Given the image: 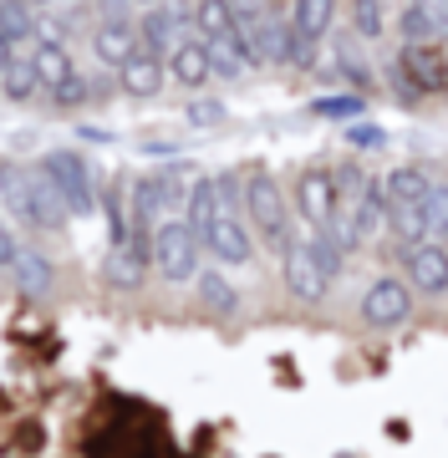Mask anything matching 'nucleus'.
Masks as SVG:
<instances>
[{"label": "nucleus", "mask_w": 448, "mask_h": 458, "mask_svg": "<svg viewBox=\"0 0 448 458\" xmlns=\"http://www.w3.org/2000/svg\"><path fill=\"white\" fill-rule=\"evenodd\" d=\"M148 260H153V270H158L164 280H173V285H183V280H199L204 240L183 225V219H164V225L148 234Z\"/></svg>", "instance_id": "nucleus-1"}, {"label": "nucleus", "mask_w": 448, "mask_h": 458, "mask_svg": "<svg viewBox=\"0 0 448 458\" xmlns=\"http://www.w3.org/2000/svg\"><path fill=\"white\" fill-rule=\"evenodd\" d=\"M245 214H249V225L260 229V240H266L275 255H285V250L296 245V229H291V214H285V194H281V183H275V174H249L245 183Z\"/></svg>", "instance_id": "nucleus-2"}, {"label": "nucleus", "mask_w": 448, "mask_h": 458, "mask_svg": "<svg viewBox=\"0 0 448 458\" xmlns=\"http://www.w3.org/2000/svg\"><path fill=\"white\" fill-rule=\"evenodd\" d=\"M41 174L56 183V194L67 204V214H92L97 209V189H92V164L77 148H51L41 158Z\"/></svg>", "instance_id": "nucleus-3"}, {"label": "nucleus", "mask_w": 448, "mask_h": 458, "mask_svg": "<svg viewBox=\"0 0 448 458\" xmlns=\"http://www.w3.org/2000/svg\"><path fill=\"white\" fill-rule=\"evenodd\" d=\"M357 311H362L367 327H377V331L402 327V321L413 316V285H408V280H398V276H377V280L362 291Z\"/></svg>", "instance_id": "nucleus-4"}, {"label": "nucleus", "mask_w": 448, "mask_h": 458, "mask_svg": "<svg viewBox=\"0 0 448 458\" xmlns=\"http://www.w3.org/2000/svg\"><path fill=\"white\" fill-rule=\"evenodd\" d=\"M393 26H398L402 47H438L448 41V0H402Z\"/></svg>", "instance_id": "nucleus-5"}, {"label": "nucleus", "mask_w": 448, "mask_h": 458, "mask_svg": "<svg viewBox=\"0 0 448 458\" xmlns=\"http://www.w3.org/2000/svg\"><path fill=\"white\" fill-rule=\"evenodd\" d=\"M296 204H300V219L311 229H326L332 225L336 204H342V183H336L332 168H306L296 183Z\"/></svg>", "instance_id": "nucleus-6"}, {"label": "nucleus", "mask_w": 448, "mask_h": 458, "mask_svg": "<svg viewBox=\"0 0 448 458\" xmlns=\"http://www.w3.org/2000/svg\"><path fill=\"white\" fill-rule=\"evenodd\" d=\"M281 276H285V291L296 295V301H321L326 285H332V276L316 265V255H311L306 240H296V245L281 255Z\"/></svg>", "instance_id": "nucleus-7"}, {"label": "nucleus", "mask_w": 448, "mask_h": 458, "mask_svg": "<svg viewBox=\"0 0 448 458\" xmlns=\"http://www.w3.org/2000/svg\"><path fill=\"white\" fill-rule=\"evenodd\" d=\"M402 260H408V285L418 295H448V245L423 240V245L402 250Z\"/></svg>", "instance_id": "nucleus-8"}, {"label": "nucleus", "mask_w": 448, "mask_h": 458, "mask_svg": "<svg viewBox=\"0 0 448 458\" xmlns=\"http://www.w3.org/2000/svg\"><path fill=\"white\" fill-rule=\"evenodd\" d=\"M204 250H209L219 265H249V260H255V234L245 229V219L219 214L215 225L204 229Z\"/></svg>", "instance_id": "nucleus-9"}, {"label": "nucleus", "mask_w": 448, "mask_h": 458, "mask_svg": "<svg viewBox=\"0 0 448 458\" xmlns=\"http://www.w3.org/2000/svg\"><path fill=\"white\" fill-rule=\"evenodd\" d=\"M428 194H433V174L423 164H402V168H393V174L382 179L387 209H413V204H423Z\"/></svg>", "instance_id": "nucleus-10"}, {"label": "nucleus", "mask_w": 448, "mask_h": 458, "mask_svg": "<svg viewBox=\"0 0 448 458\" xmlns=\"http://www.w3.org/2000/svg\"><path fill=\"white\" fill-rule=\"evenodd\" d=\"M92 51H97L102 66H113V72H117V66L138 51V26L128 16H123V21H102L97 31H92Z\"/></svg>", "instance_id": "nucleus-11"}, {"label": "nucleus", "mask_w": 448, "mask_h": 458, "mask_svg": "<svg viewBox=\"0 0 448 458\" xmlns=\"http://www.w3.org/2000/svg\"><path fill=\"white\" fill-rule=\"evenodd\" d=\"M0 199L21 225L36 229V174H26L21 164H0Z\"/></svg>", "instance_id": "nucleus-12"}, {"label": "nucleus", "mask_w": 448, "mask_h": 458, "mask_svg": "<svg viewBox=\"0 0 448 458\" xmlns=\"http://www.w3.org/2000/svg\"><path fill=\"white\" fill-rule=\"evenodd\" d=\"M117 77H123V92H133V98H158L164 92V62L143 47L117 66Z\"/></svg>", "instance_id": "nucleus-13"}, {"label": "nucleus", "mask_w": 448, "mask_h": 458, "mask_svg": "<svg viewBox=\"0 0 448 458\" xmlns=\"http://www.w3.org/2000/svg\"><path fill=\"white\" fill-rule=\"evenodd\" d=\"M209 47V72L215 77H224V82H234V77H245V72H255V56H249V47L240 41V36H215V41H204Z\"/></svg>", "instance_id": "nucleus-14"}, {"label": "nucleus", "mask_w": 448, "mask_h": 458, "mask_svg": "<svg viewBox=\"0 0 448 458\" xmlns=\"http://www.w3.org/2000/svg\"><path fill=\"white\" fill-rule=\"evenodd\" d=\"M168 72H173V82H183V87H204L215 77V72H209V47H204L199 36L179 41V51L168 56Z\"/></svg>", "instance_id": "nucleus-15"}, {"label": "nucleus", "mask_w": 448, "mask_h": 458, "mask_svg": "<svg viewBox=\"0 0 448 458\" xmlns=\"http://www.w3.org/2000/svg\"><path fill=\"white\" fill-rule=\"evenodd\" d=\"M31 66H36V77H41V92H56V87L67 82V77H77V66H72V51L62 47V41H36Z\"/></svg>", "instance_id": "nucleus-16"}, {"label": "nucleus", "mask_w": 448, "mask_h": 458, "mask_svg": "<svg viewBox=\"0 0 448 458\" xmlns=\"http://www.w3.org/2000/svg\"><path fill=\"white\" fill-rule=\"evenodd\" d=\"M219 219V194H215V174H204V179L189 183V199H183V225L194 229L204 240V229Z\"/></svg>", "instance_id": "nucleus-17"}, {"label": "nucleus", "mask_w": 448, "mask_h": 458, "mask_svg": "<svg viewBox=\"0 0 448 458\" xmlns=\"http://www.w3.org/2000/svg\"><path fill=\"white\" fill-rule=\"evenodd\" d=\"M189 26H194V36H199V41L230 36V31H234V0H194Z\"/></svg>", "instance_id": "nucleus-18"}, {"label": "nucleus", "mask_w": 448, "mask_h": 458, "mask_svg": "<svg viewBox=\"0 0 448 458\" xmlns=\"http://www.w3.org/2000/svg\"><path fill=\"white\" fill-rule=\"evenodd\" d=\"M285 21H291L300 36L326 41V31H332V21H336V0H291V16Z\"/></svg>", "instance_id": "nucleus-19"}, {"label": "nucleus", "mask_w": 448, "mask_h": 458, "mask_svg": "<svg viewBox=\"0 0 448 458\" xmlns=\"http://www.w3.org/2000/svg\"><path fill=\"white\" fill-rule=\"evenodd\" d=\"M194 285H199V301H204V311H209V316H234V311H240V291H234L219 270H199Z\"/></svg>", "instance_id": "nucleus-20"}, {"label": "nucleus", "mask_w": 448, "mask_h": 458, "mask_svg": "<svg viewBox=\"0 0 448 458\" xmlns=\"http://www.w3.org/2000/svg\"><path fill=\"white\" fill-rule=\"evenodd\" d=\"M143 240H133V245H113V255H107V280L113 285H138L143 280Z\"/></svg>", "instance_id": "nucleus-21"}, {"label": "nucleus", "mask_w": 448, "mask_h": 458, "mask_svg": "<svg viewBox=\"0 0 448 458\" xmlns=\"http://www.w3.org/2000/svg\"><path fill=\"white\" fill-rule=\"evenodd\" d=\"M316 47L321 41H311V36H300L291 21H281V66H296V72H311L321 56H316Z\"/></svg>", "instance_id": "nucleus-22"}, {"label": "nucleus", "mask_w": 448, "mask_h": 458, "mask_svg": "<svg viewBox=\"0 0 448 458\" xmlns=\"http://www.w3.org/2000/svg\"><path fill=\"white\" fill-rule=\"evenodd\" d=\"M387 229L398 234L402 250H413V245H423V240H433L428 219H423V204H413V209H387Z\"/></svg>", "instance_id": "nucleus-23"}, {"label": "nucleus", "mask_w": 448, "mask_h": 458, "mask_svg": "<svg viewBox=\"0 0 448 458\" xmlns=\"http://www.w3.org/2000/svg\"><path fill=\"white\" fill-rule=\"evenodd\" d=\"M0 92H5L11 102H31L36 92H41V77H36L31 56H21V62L5 66V77H0Z\"/></svg>", "instance_id": "nucleus-24"}, {"label": "nucleus", "mask_w": 448, "mask_h": 458, "mask_svg": "<svg viewBox=\"0 0 448 458\" xmlns=\"http://www.w3.org/2000/svg\"><path fill=\"white\" fill-rule=\"evenodd\" d=\"M351 31H357V41H377L387 31V5L382 0H351Z\"/></svg>", "instance_id": "nucleus-25"}, {"label": "nucleus", "mask_w": 448, "mask_h": 458, "mask_svg": "<svg viewBox=\"0 0 448 458\" xmlns=\"http://www.w3.org/2000/svg\"><path fill=\"white\" fill-rule=\"evenodd\" d=\"M16 285H21V295H46V291H51V265L41 260V255H26V250H21Z\"/></svg>", "instance_id": "nucleus-26"}, {"label": "nucleus", "mask_w": 448, "mask_h": 458, "mask_svg": "<svg viewBox=\"0 0 448 458\" xmlns=\"http://www.w3.org/2000/svg\"><path fill=\"white\" fill-rule=\"evenodd\" d=\"M306 245H311V255H316V265H321V270H326V276H342V265H347V250L336 245L332 240V229H311V234H306Z\"/></svg>", "instance_id": "nucleus-27"}, {"label": "nucleus", "mask_w": 448, "mask_h": 458, "mask_svg": "<svg viewBox=\"0 0 448 458\" xmlns=\"http://www.w3.org/2000/svg\"><path fill=\"white\" fill-rule=\"evenodd\" d=\"M423 219H428L433 240H438V234H448V183H433V194L423 199Z\"/></svg>", "instance_id": "nucleus-28"}, {"label": "nucleus", "mask_w": 448, "mask_h": 458, "mask_svg": "<svg viewBox=\"0 0 448 458\" xmlns=\"http://www.w3.org/2000/svg\"><path fill=\"white\" fill-rule=\"evenodd\" d=\"M215 194H219V214H230V219L245 214V194H240L234 174H215Z\"/></svg>", "instance_id": "nucleus-29"}, {"label": "nucleus", "mask_w": 448, "mask_h": 458, "mask_svg": "<svg viewBox=\"0 0 448 458\" xmlns=\"http://www.w3.org/2000/svg\"><path fill=\"white\" fill-rule=\"evenodd\" d=\"M311 113L316 117H357V113H362V98H357V92H342V98H316Z\"/></svg>", "instance_id": "nucleus-30"}, {"label": "nucleus", "mask_w": 448, "mask_h": 458, "mask_svg": "<svg viewBox=\"0 0 448 458\" xmlns=\"http://www.w3.org/2000/svg\"><path fill=\"white\" fill-rule=\"evenodd\" d=\"M87 98H92V87H87L82 72H77V77H67V82L51 92V102H56V107H77V102H87Z\"/></svg>", "instance_id": "nucleus-31"}, {"label": "nucleus", "mask_w": 448, "mask_h": 458, "mask_svg": "<svg viewBox=\"0 0 448 458\" xmlns=\"http://www.w3.org/2000/svg\"><path fill=\"white\" fill-rule=\"evenodd\" d=\"M347 143H351V148H382V143H387V132H382L377 123H351V128H347Z\"/></svg>", "instance_id": "nucleus-32"}, {"label": "nucleus", "mask_w": 448, "mask_h": 458, "mask_svg": "<svg viewBox=\"0 0 448 458\" xmlns=\"http://www.w3.org/2000/svg\"><path fill=\"white\" fill-rule=\"evenodd\" d=\"M16 260H21L16 229H11V225H5V219H0V265H5V270H16Z\"/></svg>", "instance_id": "nucleus-33"}, {"label": "nucleus", "mask_w": 448, "mask_h": 458, "mask_svg": "<svg viewBox=\"0 0 448 458\" xmlns=\"http://www.w3.org/2000/svg\"><path fill=\"white\" fill-rule=\"evenodd\" d=\"M219 117H224L219 102H194V107H189V123H219Z\"/></svg>", "instance_id": "nucleus-34"}, {"label": "nucleus", "mask_w": 448, "mask_h": 458, "mask_svg": "<svg viewBox=\"0 0 448 458\" xmlns=\"http://www.w3.org/2000/svg\"><path fill=\"white\" fill-rule=\"evenodd\" d=\"M11 62H21V51H16V41H11V36L0 31V77H5V66Z\"/></svg>", "instance_id": "nucleus-35"}, {"label": "nucleus", "mask_w": 448, "mask_h": 458, "mask_svg": "<svg viewBox=\"0 0 448 458\" xmlns=\"http://www.w3.org/2000/svg\"><path fill=\"white\" fill-rule=\"evenodd\" d=\"M234 5H255V0H234Z\"/></svg>", "instance_id": "nucleus-36"}, {"label": "nucleus", "mask_w": 448, "mask_h": 458, "mask_svg": "<svg viewBox=\"0 0 448 458\" xmlns=\"http://www.w3.org/2000/svg\"><path fill=\"white\" fill-rule=\"evenodd\" d=\"M138 5H158V0H138Z\"/></svg>", "instance_id": "nucleus-37"}, {"label": "nucleus", "mask_w": 448, "mask_h": 458, "mask_svg": "<svg viewBox=\"0 0 448 458\" xmlns=\"http://www.w3.org/2000/svg\"><path fill=\"white\" fill-rule=\"evenodd\" d=\"M31 5H46V0H31Z\"/></svg>", "instance_id": "nucleus-38"}]
</instances>
